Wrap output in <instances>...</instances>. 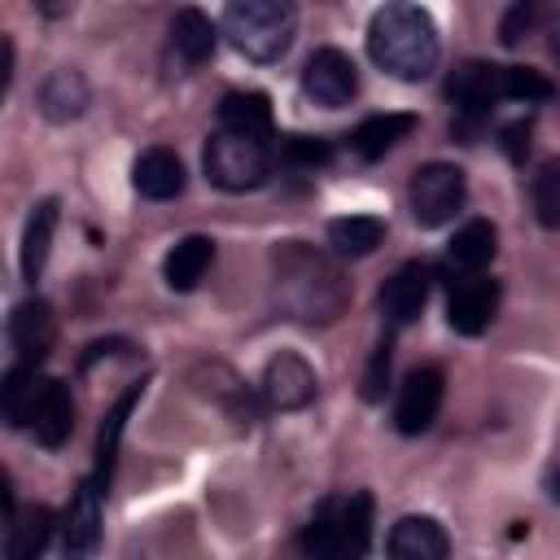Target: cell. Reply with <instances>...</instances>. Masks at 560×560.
Instances as JSON below:
<instances>
[{
    "instance_id": "23",
    "label": "cell",
    "mask_w": 560,
    "mask_h": 560,
    "mask_svg": "<svg viewBox=\"0 0 560 560\" xmlns=\"http://www.w3.org/2000/svg\"><path fill=\"white\" fill-rule=\"evenodd\" d=\"M44 372L35 363H13L4 372V385H0V411H4V424L9 429H31V416H35V402H39V389H44Z\"/></svg>"
},
{
    "instance_id": "35",
    "label": "cell",
    "mask_w": 560,
    "mask_h": 560,
    "mask_svg": "<svg viewBox=\"0 0 560 560\" xmlns=\"http://www.w3.org/2000/svg\"><path fill=\"white\" fill-rule=\"evenodd\" d=\"M547 494H551V499H560V455H556V464H551V477H547Z\"/></svg>"
},
{
    "instance_id": "26",
    "label": "cell",
    "mask_w": 560,
    "mask_h": 560,
    "mask_svg": "<svg viewBox=\"0 0 560 560\" xmlns=\"http://www.w3.org/2000/svg\"><path fill=\"white\" fill-rule=\"evenodd\" d=\"M219 127L267 140L271 136V101H267V92H228L219 101Z\"/></svg>"
},
{
    "instance_id": "34",
    "label": "cell",
    "mask_w": 560,
    "mask_h": 560,
    "mask_svg": "<svg viewBox=\"0 0 560 560\" xmlns=\"http://www.w3.org/2000/svg\"><path fill=\"white\" fill-rule=\"evenodd\" d=\"M9 74H13V44L0 39V83L9 88Z\"/></svg>"
},
{
    "instance_id": "19",
    "label": "cell",
    "mask_w": 560,
    "mask_h": 560,
    "mask_svg": "<svg viewBox=\"0 0 560 560\" xmlns=\"http://www.w3.org/2000/svg\"><path fill=\"white\" fill-rule=\"evenodd\" d=\"M140 394H144L140 381L127 385V389L114 398V407L105 411L101 429H96V468H92V481H96L101 490H109V477H114V464H118V442H122V429H127V420H131Z\"/></svg>"
},
{
    "instance_id": "11",
    "label": "cell",
    "mask_w": 560,
    "mask_h": 560,
    "mask_svg": "<svg viewBox=\"0 0 560 560\" xmlns=\"http://www.w3.org/2000/svg\"><path fill=\"white\" fill-rule=\"evenodd\" d=\"M442 394H446L442 368L424 363V368L407 372V381H402V389H398V402H394V429L407 433V438L424 433V429L438 420V411H442Z\"/></svg>"
},
{
    "instance_id": "8",
    "label": "cell",
    "mask_w": 560,
    "mask_h": 560,
    "mask_svg": "<svg viewBox=\"0 0 560 560\" xmlns=\"http://www.w3.org/2000/svg\"><path fill=\"white\" fill-rule=\"evenodd\" d=\"M302 92L319 109H341L359 92V70L341 48H315L302 66Z\"/></svg>"
},
{
    "instance_id": "20",
    "label": "cell",
    "mask_w": 560,
    "mask_h": 560,
    "mask_svg": "<svg viewBox=\"0 0 560 560\" xmlns=\"http://www.w3.org/2000/svg\"><path fill=\"white\" fill-rule=\"evenodd\" d=\"M420 127L416 114H402V109H389V114H372L363 118L354 131H350V149L363 158V162H381L394 144H402L411 131Z\"/></svg>"
},
{
    "instance_id": "13",
    "label": "cell",
    "mask_w": 560,
    "mask_h": 560,
    "mask_svg": "<svg viewBox=\"0 0 560 560\" xmlns=\"http://www.w3.org/2000/svg\"><path fill=\"white\" fill-rule=\"evenodd\" d=\"M101 486L83 477L70 494L66 521H61V560H88L101 547Z\"/></svg>"
},
{
    "instance_id": "4",
    "label": "cell",
    "mask_w": 560,
    "mask_h": 560,
    "mask_svg": "<svg viewBox=\"0 0 560 560\" xmlns=\"http://www.w3.org/2000/svg\"><path fill=\"white\" fill-rule=\"evenodd\" d=\"M298 9L289 0H232L223 9V35L249 61H280L293 44Z\"/></svg>"
},
{
    "instance_id": "22",
    "label": "cell",
    "mask_w": 560,
    "mask_h": 560,
    "mask_svg": "<svg viewBox=\"0 0 560 560\" xmlns=\"http://www.w3.org/2000/svg\"><path fill=\"white\" fill-rule=\"evenodd\" d=\"M88 101H92L88 79H83L79 70H70V66L52 70V74L39 83V114H44L48 122H74V118H83Z\"/></svg>"
},
{
    "instance_id": "29",
    "label": "cell",
    "mask_w": 560,
    "mask_h": 560,
    "mask_svg": "<svg viewBox=\"0 0 560 560\" xmlns=\"http://www.w3.org/2000/svg\"><path fill=\"white\" fill-rule=\"evenodd\" d=\"M529 201L542 228H560V158H547L529 179Z\"/></svg>"
},
{
    "instance_id": "12",
    "label": "cell",
    "mask_w": 560,
    "mask_h": 560,
    "mask_svg": "<svg viewBox=\"0 0 560 560\" xmlns=\"http://www.w3.org/2000/svg\"><path fill=\"white\" fill-rule=\"evenodd\" d=\"M429 284H433V267H429V262H420V258L402 262V267L381 284V293H376L381 319H385L389 328H407L411 319H420V311H424V302H429Z\"/></svg>"
},
{
    "instance_id": "2",
    "label": "cell",
    "mask_w": 560,
    "mask_h": 560,
    "mask_svg": "<svg viewBox=\"0 0 560 560\" xmlns=\"http://www.w3.org/2000/svg\"><path fill=\"white\" fill-rule=\"evenodd\" d=\"M368 57L402 83H420L438 70L442 44H438V22L420 4H385L368 22Z\"/></svg>"
},
{
    "instance_id": "16",
    "label": "cell",
    "mask_w": 560,
    "mask_h": 560,
    "mask_svg": "<svg viewBox=\"0 0 560 560\" xmlns=\"http://www.w3.org/2000/svg\"><path fill=\"white\" fill-rule=\"evenodd\" d=\"M131 188L149 201H171L184 192V162L175 149L153 144L131 162Z\"/></svg>"
},
{
    "instance_id": "10",
    "label": "cell",
    "mask_w": 560,
    "mask_h": 560,
    "mask_svg": "<svg viewBox=\"0 0 560 560\" xmlns=\"http://www.w3.org/2000/svg\"><path fill=\"white\" fill-rule=\"evenodd\" d=\"M499 298L503 289L494 276H459L451 280V293H446V324L459 337H477L499 315Z\"/></svg>"
},
{
    "instance_id": "28",
    "label": "cell",
    "mask_w": 560,
    "mask_h": 560,
    "mask_svg": "<svg viewBox=\"0 0 560 560\" xmlns=\"http://www.w3.org/2000/svg\"><path fill=\"white\" fill-rule=\"evenodd\" d=\"M381 241H385V223L376 214H346L328 223V245L341 258H368Z\"/></svg>"
},
{
    "instance_id": "7",
    "label": "cell",
    "mask_w": 560,
    "mask_h": 560,
    "mask_svg": "<svg viewBox=\"0 0 560 560\" xmlns=\"http://www.w3.org/2000/svg\"><path fill=\"white\" fill-rule=\"evenodd\" d=\"M464 197H468V179L455 162H424V166H416V175L407 184V206L420 228L451 223L459 214Z\"/></svg>"
},
{
    "instance_id": "18",
    "label": "cell",
    "mask_w": 560,
    "mask_h": 560,
    "mask_svg": "<svg viewBox=\"0 0 560 560\" xmlns=\"http://www.w3.org/2000/svg\"><path fill=\"white\" fill-rule=\"evenodd\" d=\"M74 429V398H70V385L48 376L44 389H39V402H35V416H31V433L39 446H61Z\"/></svg>"
},
{
    "instance_id": "5",
    "label": "cell",
    "mask_w": 560,
    "mask_h": 560,
    "mask_svg": "<svg viewBox=\"0 0 560 560\" xmlns=\"http://www.w3.org/2000/svg\"><path fill=\"white\" fill-rule=\"evenodd\" d=\"M368 542H372V494L363 490L319 503L315 521L302 534L306 560H363Z\"/></svg>"
},
{
    "instance_id": "24",
    "label": "cell",
    "mask_w": 560,
    "mask_h": 560,
    "mask_svg": "<svg viewBox=\"0 0 560 560\" xmlns=\"http://www.w3.org/2000/svg\"><path fill=\"white\" fill-rule=\"evenodd\" d=\"M494 249H499V232H494V223H490V219H468V223L451 236V245H446V262H451L459 276H481V267H490Z\"/></svg>"
},
{
    "instance_id": "31",
    "label": "cell",
    "mask_w": 560,
    "mask_h": 560,
    "mask_svg": "<svg viewBox=\"0 0 560 560\" xmlns=\"http://www.w3.org/2000/svg\"><path fill=\"white\" fill-rule=\"evenodd\" d=\"M389 363H394V337L385 332L368 359V372H363V402H381L385 398V385H389Z\"/></svg>"
},
{
    "instance_id": "32",
    "label": "cell",
    "mask_w": 560,
    "mask_h": 560,
    "mask_svg": "<svg viewBox=\"0 0 560 560\" xmlns=\"http://www.w3.org/2000/svg\"><path fill=\"white\" fill-rule=\"evenodd\" d=\"M529 26H534V4H512V9L503 13V22H499V44H503V48H516Z\"/></svg>"
},
{
    "instance_id": "17",
    "label": "cell",
    "mask_w": 560,
    "mask_h": 560,
    "mask_svg": "<svg viewBox=\"0 0 560 560\" xmlns=\"http://www.w3.org/2000/svg\"><path fill=\"white\" fill-rule=\"evenodd\" d=\"M52 529H57L52 508H44V503L18 508L4 521V560H39L52 542Z\"/></svg>"
},
{
    "instance_id": "33",
    "label": "cell",
    "mask_w": 560,
    "mask_h": 560,
    "mask_svg": "<svg viewBox=\"0 0 560 560\" xmlns=\"http://www.w3.org/2000/svg\"><path fill=\"white\" fill-rule=\"evenodd\" d=\"M499 144H503V153H508L512 162H525V153H529V118L499 127Z\"/></svg>"
},
{
    "instance_id": "9",
    "label": "cell",
    "mask_w": 560,
    "mask_h": 560,
    "mask_svg": "<svg viewBox=\"0 0 560 560\" xmlns=\"http://www.w3.org/2000/svg\"><path fill=\"white\" fill-rule=\"evenodd\" d=\"M315 389H319L315 368L293 350L271 354L267 368H262V381H258V394L271 411H302L315 398Z\"/></svg>"
},
{
    "instance_id": "25",
    "label": "cell",
    "mask_w": 560,
    "mask_h": 560,
    "mask_svg": "<svg viewBox=\"0 0 560 560\" xmlns=\"http://www.w3.org/2000/svg\"><path fill=\"white\" fill-rule=\"evenodd\" d=\"M52 232H57V197H44L31 219H26V232H22V280L35 284L44 276V262H48V249H52Z\"/></svg>"
},
{
    "instance_id": "3",
    "label": "cell",
    "mask_w": 560,
    "mask_h": 560,
    "mask_svg": "<svg viewBox=\"0 0 560 560\" xmlns=\"http://www.w3.org/2000/svg\"><path fill=\"white\" fill-rule=\"evenodd\" d=\"M446 101L464 114V118H486L499 101H551V79L529 70V66H494V61H459L446 74Z\"/></svg>"
},
{
    "instance_id": "1",
    "label": "cell",
    "mask_w": 560,
    "mask_h": 560,
    "mask_svg": "<svg viewBox=\"0 0 560 560\" xmlns=\"http://www.w3.org/2000/svg\"><path fill=\"white\" fill-rule=\"evenodd\" d=\"M271 289L289 319L332 324L350 302V280L341 267L306 241H284L271 249Z\"/></svg>"
},
{
    "instance_id": "14",
    "label": "cell",
    "mask_w": 560,
    "mask_h": 560,
    "mask_svg": "<svg viewBox=\"0 0 560 560\" xmlns=\"http://www.w3.org/2000/svg\"><path fill=\"white\" fill-rule=\"evenodd\" d=\"M9 341H13L18 363H35L39 368L48 359L52 341H57V315H52V306L44 298L18 302L13 315H9Z\"/></svg>"
},
{
    "instance_id": "21",
    "label": "cell",
    "mask_w": 560,
    "mask_h": 560,
    "mask_svg": "<svg viewBox=\"0 0 560 560\" xmlns=\"http://www.w3.org/2000/svg\"><path fill=\"white\" fill-rule=\"evenodd\" d=\"M210 262H214V241L201 236V232H188V236H179V241L171 245V254L162 258V280H166V289L188 293V289L201 284V276L210 271Z\"/></svg>"
},
{
    "instance_id": "36",
    "label": "cell",
    "mask_w": 560,
    "mask_h": 560,
    "mask_svg": "<svg viewBox=\"0 0 560 560\" xmlns=\"http://www.w3.org/2000/svg\"><path fill=\"white\" fill-rule=\"evenodd\" d=\"M551 48H556V57H560V18H556V26H551Z\"/></svg>"
},
{
    "instance_id": "15",
    "label": "cell",
    "mask_w": 560,
    "mask_h": 560,
    "mask_svg": "<svg viewBox=\"0 0 560 560\" xmlns=\"http://www.w3.org/2000/svg\"><path fill=\"white\" fill-rule=\"evenodd\" d=\"M389 560H451V538L433 516H398L385 538Z\"/></svg>"
},
{
    "instance_id": "30",
    "label": "cell",
    "mask_w": 560,
    "mask_h": 560,
    "mask_svg": "<svg viewBox=\"0 0 560 560\" xmlns=\"http://www.w3.org/2000/svg\"><path fill=\"white\" fill-rule=\"evenodd\" d=\"M280 162L298 171H315L332 162V144L324 136H280Z\"/></svg>"
},
{
    "instance_id": "6",
    "label": "cell",
    "mask_w": 560,
    "mask_h": 560,
    "mask_svg": "<svg viewBox=\"0 0 560 560\" xmlns=\"http://www.w3.org/2000/svg\"><path fill=\"white\" fill-rule=\"evenodd\" d=\"M201 166H206V179L214 188H223V192H249V188L267 184V175H271V149L258 136H241V131H223L219 127L206 140Z\"/></svg>"
},
{
    "instance_id": "27",
    "label": "cell",
    "mask_w": 560,
    "mask_h": 560,
    "mask_svg": "<svg viewBox=\"0 0 560 560\" xmlns=\"http://www.w3.org/2000/svg\"><path fill=\"white\" fill-rule=\"evenodd\" d=\"M171 44H175V52H179L188 66H201V61L214 57L219 31H214V22H210L201 9H179V13L171 18Z\"/></svg>"
}]
</instances>
